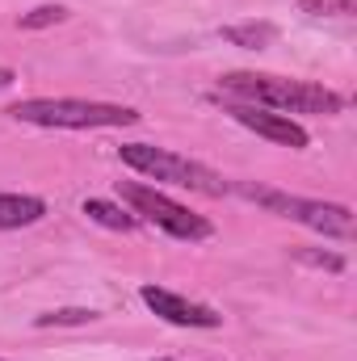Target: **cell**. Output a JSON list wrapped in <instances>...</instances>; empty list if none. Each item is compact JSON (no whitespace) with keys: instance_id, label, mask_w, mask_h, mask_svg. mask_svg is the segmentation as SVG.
<instances>
[{"instance_id":"cell-1","label":"cell","mask_w":357,"mask_h":361,"mask_svg":"<svg viewBox=\"0 0 357 361\" xmlns=\"http://www.w3.org/2000/svg\"><path fill=\"white\" fill-rule=\"evenodd\" d=\"M219 89L244 105H261L273 114H341L345 109V97L337 89H324V85H311V80H286V76H257V72H227L219 80Z\"/></svg>"},{"instance_id":"cell-11","label":"cell","mask_w":357,"mask_h":361,"mask_svg":"<svg viewBox=\"0 0 357 361\" xmlns=\"http://www.w3.org/2000/svg\"><path fill=\"white\" fill-rule=\"evenodd\" d=\"M92 319H101L92 307H63V311H47V315H38L34 324H38V328H72V324H92Z\"/></svg>"},{"instance_id":"cell-15","label":"cell","mask_w":357,"mask_h":361,"mask_svg":"<svg viewBox=\"0 0 357 361\" xmlns=\"http://www.w3.org/2000/svg\"><path fill=\"white\" fill-rule=\"evenodd\" d=\"M160 361H173V357H160Z\"/></svg>"},{"instance_id":"cell-12","label":"cell","mask_w":357,"mask_h":361,"mask_svg":"<svg viewBox=\"0 0 357 361\" xmlns=\"http://www.w3.org/2000/svg\"><path fill=\"white\" fill-rule=\"evenodd\" d=\"M298 8L311 17H353L357 0H298Z\"/></svg>"},{"instance_id":"cell-13","label":"cell","mask_w":357,"mask_h":361,"mask_svg":"<svg viewBox=\"0 0 357 361\" xmlns=\"http://www.w3.org/2000/svg\"><path fill=\"white\" fill-rule=\"evenodd\" d=\"M68 17V8L63 4H42V8H34V13H21V30H42V25H55V21H63Z\"/></svg>"},{"instance_id":"cell-10","label":"cell","mask_w":357,"mask_h":361,"mask_svg":"<svg viewBox=\"0 0 357 361\" xmlns=\"http://www.w3.org/2000/svg\"><path fill=\"white\" fill-rule=\"evenodd\" d=\"M223 38L236 47H248V51H261L277 38V25L273 21H240V25H223Z\"/></svg>"},{"instance_id":"cell-9","label":"cell","mask_w":357,"mask_h":361,"mask_svg":"<svg viewBox=\"0 0 357 361\" xmlns=\"http://www.w3.org/2000/svg\"><path fill=\"white\" fill-rule=\"evenodd\" d=\"M80 210L89 214L92 223L109 227V231H135V227H139V219H135L131 210H122V206H114V202H105V197H85Z\"/></svg>"},{"instance_id":"cell-4","label":"cell","mask_w":357,"mask_h":361,"mask_svg":"<svg viewBox=\"0 0 357 361\" xmlns=\"http://www.w3.org/2000/svg\"><path fill=\"white\" fill-rule=\"evenodd\" d=\"M122 164L143 173L152 180H164V185H181V189H193V193H206V197H223L231 185L219 177L214 169L189 160V156H177L169 147H156V143H122L118 147Z\"/></svg>"},{"instance_id":"cell-8","label":"cell","mask_w":357,"mask_h":361,"mask_svg":"<svg viewBox=\"0 0 357 361\" xmlns=\"http://www.w3.org/2000/svg\"><path fill=\"white\" fill-rule=\"evenodd\" d=\"M47 219V202L34 193H0V231L34 227Z\"/></svg>"},{"instance_id":"cell-7","label":"cell","mask_w":357,"mask_h":361,"mask_svg":"<svg viewBox=\"0 0 357 361\" xmlns=\"http://www.w3.org/2000/svg\"><path fill=\"white\" fill-rule=\"evenodd\" d=\"M139 298H143L164 324H177V328H219V324H223V315H219L214 307L193 302V298H185L177 290H164V286H143Z\"/></svg>"},{"instance_id":"cell-2","label":"cell","mask_w":357,"mask_h":361,"mask_svg":"<svg viewBox=\"0 0 357 361\" xmlns=\"http://www.w3.org/2000/svg\"><path fill=\"white\" fill-rule=\"evenodd\" d=\"M13 122L25 126H55V130H97V126H135L143 114L114 101H85V97H25L4 109Z\"/></svg>"},{"instance_id":"cell-3","label":"cell","mask_w":357,"mask_h":361,"mask_svg":"<svg viewBox=\"0 0 357 361\" xmlns=\"http://www.w3.org/2000/svg\"><path fill=\"white\" fill-rule=\"evenodd\" d=\"M248 202L265 206L269 214L277 219H290V223H303L320 235H332V240H349L353 235V210L345 202H320V197H298V193H282V189H265V185H248L240 180L236 185Z\"/></svg>"},{"instance_id":"cell-14","label":"cell","mask_w":357,"mask_h":361,"mask_svg":"<svg viewBox=\"0 0 357 361\" xmlns=\"http://www.w3.org/2000/svg\"><path fill=\"white\" fill-rule=\"evenodd\" d=\"M13 80H17V72H13V68H0V89H8Z\"/></svg>"},{"instance_id":"cell-5","label":"cell","mask_w":357,"mask_h":361,"mask_svg":"<svg viewBox=\"0 0 357 361\" xmlns=\"http://www.w3.org/2000/svg\"><path fill=\"white\" fill-rule=\"evenodd\" d=\"M118 197L131 206V214H143L147 223H156L160 231H169L173 240L185 244H198V240H210L214 235V223L193 214L189 206H181L173 197H164L160 189L152 185H139V180H118Z\"/></svg>"},{"instance_id":"cell-6","label":"cell","mask_w":357,"mask_h":361,"mask_svg":"<svg viewBox=\"0 0 357 361\" xmlns=\"http://www.w3.org/2000/svg\"><path fill=\"white\" fill-rule=\"evenodd\" d=\"M227 114H231L240 126H248L253 135H261V139H269V143H277V147L303 152V147L311 143V135H307L294 118H286V114H273V109H261V105H244V101H231Z\"/></svg>"}]
</instances>
